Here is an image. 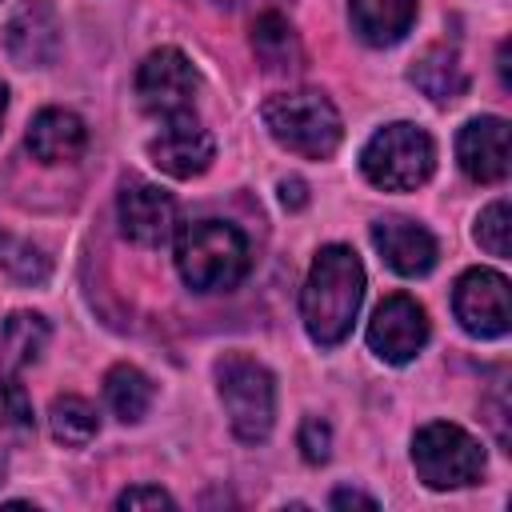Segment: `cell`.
Instances as JSON below:
<instances>
[{"label": "cell", "mask_w": 512, "mask_h": 512, "mask_svg": "<svg viewBox=\"0 0 512 512\" xmlns=\"http://www.w3.org/2000/svg\"><path fill=\"white\" fill-rule=\"evenodd\" d=\"M368 344H372V352L380 360L408 364L428 344V316H424V308L412 296H404V292L380 300V308L368 320Z\"/></svg>", "instance_id": "10"}, {"label": "cell", "mask_w": 512, "mask_h": 512, "mask_svg": "<svg viewBox=\"0 0 512 512\" xmlns=\"http://www.w3.org/2000/svg\"><path fill=\"white\" fill-rule=\"evenodd\" d=\"M4 108H8V88L0 84V120H4Z\"/></svg>", "instance_id": "30"}, {"label": "cell", "mask_w": 512, "mask_h": 512, "mask_svg": "<svg viewBox=\"0 0 512 512\" xmlns=\"http://www.w3.org/2000/svg\"><path fill=\"white\" fill-rule=\"evenodd\" d=\"M116 508H176V500L156 484H136L116 496Z\"/></svg>", "instance_id": "26"}, {"label": "cell", "mask_w": 512, "mask_h": 512, "mask_svg": "<svg viewBox=\"0 0 512 512\" xmlns=\"http://www.w3.org/2000/svg\"><path fill=\"white\" fill-rule=\"evenodd\" d=\"M252 48L268 72H292L300 64V40L280 12H264L252 24Z\"/></svg>", "instance_id": "19"}, {"label": "cell", "mask_w": 512, "mask_h": 512, "mask_svg": "<svg viewBox=\"0 0 512 512\" xmlns=\"http://www.w3.org/2000/svg\"><path fill=\"white\" fill-rule=\"evenodd\" d=\"M452 312H456V320H460V328L468 336H480V340L504 336L508 324H512V312H508V280L500 272H492V268H468L456 280Z\"/></svg>", "instance_id": "8"}, {"label": "cell", "mask_w": 512, "mask_h": 512, "mask_svg": "<svg viewBox=\"0 0 512 512\" xmlns=\"http://www.w3.org/2000/svg\"><path fill=\"white\" fill-rule=\"evenodd\" d=\"M364 304V268L360 256L348 244H328L316 252L304 292H300V316L308 336L320 348L340 344L352 332V320Z\"/></svg>", "instance_id": "1"}, {"label": "cell", "mask_w": 512, "mask_h": 512, "mask_svg": "<svg viewBox=\"0 0 512 512\" xmlns=\"http://www.w3.org/2000/svg\"><path fill=\"white\" fill-rule=\"evenodd\" d=\"M88 144V128L68 108H44L28 128V152L44 164H72Z\"/></svg>", "instance_id": "15"}, {"label": "cell", "mask_w": 512, "mask_h": 512, "mask_svg": "<svg viewBox=\"0 0 512 512\" xmlns=\"http://www.w3.org/2000/svg\"><path fill=\"white\" fill-rule=\"evenodd\" d=\"M196 92H200V76L180 48H156L144 56V64L136 72V96H140L144 112H152L160 120L188 116Z\"/></svg>", "instance_id": "7"}, {"label": "cell", "mask_w": 512, "mask_h": 512, "mask_svg": "<svg viewBox=\"0 0 512 512\" xmlns=\"http://www.w3.org/2000/svg\"><path fill=\"white\" fill-rule=\"evenodd\" d=\"M372 244L384 256V264L400 276H424L436 264V240L424 224L404 220V216H388L372 224Z\"/></svg>", "instance_id": "14"}, {"label": "cell", "mask_w": 512, "mask_h": 512, "mask_svg": "<svg viewBox=\"0 0 512 512\" xmlns=\"http://www.w3.org/2000/svg\"><path fill=\"white\" fill-rule=\"evenodd\" d=\"M460 168L476 184H496L508 176V120L500 116H476L460 128L456 140Z\"/></svg>", "instance_id": "13"}, {"label": "cell", "mask_w": 512, "mask_h": 512, "mask_svg": "<svg viewBox=\"0 0 512 512\" xmlns=\"http://www.w3.org/2000/svg\"><path fill=\"white\" fill-rule=\"evenodd\" d=\"M104 396H108V408H112L124 424H132V420H140V416L148 412V404H152V380H148L140 368H132V364H116V368L104 376Z\"/></svg>", "instance_id": "20"}, {"label": "cell", "mask_w": 512, "mask_h": 512, "mask_svg": "<svg viewBox=\"0 0 512 512\" xmlns=\"http://www.w3.org/2000/svg\"><path fill=\"white\" fill-rule=\"evenodd\" d=\"M408 80H412L432 104H452V100H460L464 88H468L464 64H460V56H456L452 48H428V52L412 64Z\"/></svg>", "instance_id": "17"}, {"label": "cell", "mask_w": 512, "mask_h": 512, "mask_svg": "<svg viewBox=\"0 0 512 512\" xmlns=\"http://www.w3.org/2000/svg\"><path fill=\"white\" fill-rule=\"evenodd\" d=\"M260 120H264V128L276 144H284L288 152L308 156V160L332 156L340 148V136H344L336 104L324 92H312V88L268 96L264 108H260Z\"/></svg>", "instance_id": "3"}, {"label": "cell", "mask_w": 512, "mask_h": 512, "mask_svg": "<svg viewBox=\"0 0 512 512\" xmlns=\"http://www.w3.org/2000/svg\"><path fill=\"white\" fill-rule=\"evenodd\" d=\"M48 344V324L36 312H12L0 328V372H20L32 364Z\"/></svg>", "instance_id": "18"}, {"label": "cell", "mask_w": 512, "mask_h": 512, "mask_svg": "<svg viewBox=\"0 0 512 512\" xmlns=\"http://www.w3.org/2000/svg\"><path fill=\"white\" fill-rule=\"evenodd\" d=\"M0 268H4L16 284H44L48 272H52V260H48L44 248H36L32 240L0 236Z\"/></svg>", "instance_id": "22"}, {"label": "cell", "mask_w": 512, "mask_h": 512, "mask_svg": "<svg viewBox=\"0 0 512 512\" xmlns=\"http://www.w3.org/2000/svg\"><path fill=\"white\" fill-rule=\"evenodd\" d=\"M364 176L384 192H412L436 168V144L416 124H384L360 152Z\"/></svg>", "instance_id": "4"}, {"label": "cell", "mask_w": 512, "mask_h": 512, "mask_svg": "<svg viewBox=\"0 0 512 512\" xmlns=\"http://www.w3.org/2000/svg\"><path fill=\"white\" fill-rule=\"evenodd\" d=\"M332 508H376V500L372 496H364V492H356V488H336L332 492Z\"/></svg>", "instance_id": "28"}, {"label": "cell", "mask_w": 512, "mask_h": 512, "mask_svg": "<svg viewBox=\"0 0 512 512\" xmlns=\"http://www.w3.org/2000/svg\"><path fill=\"white\" fill-rule=\"evenodd\" d=\"M152 160L160 172L176 176V180H188V176H200L212 156H216V140L212 132L188 112V116H176V120H164L160 136L148 144Z\"/></svg>", "instance_id": "12"}, {"label": "cell", "mask_w": 512, "mask_h": 512, "mask_svg": "<svg viewBox=\"0 0 512 512\" xmlns=\"http://www.w3.org/2000/svg\"><path fill=\"white\" fill-rule=\"evenodd\" d=\"M116 212H120L124 236L144 244V248H160V244H168L176 236V200L160 184L128 176L124 188H120Z\"/></svg>", "instance_id": "9"}, {"label": "cell", "mask_w": 512, "mask_h": 512, "mask_svg": "<svg viewBox=\"0 0 512 512\" xmlns=\"http://www.w3.org/2000/svg\"><path fill=\"white\" fill-rule=\"evenodd\" d=\"M280 204H284V208H304V204H308V184H304L300 176L280 180Z\"/></svg>", "instance_id": "27"}, {"label": "cell", "mask_w": 512, "mask_h": 512, "mask_svg": "<svg viewBox=\"0 0 512 512\" xmlns=\"http://www.w3.org/2000/svg\"><path fill=\"white\" fill-rule=\"evenodd\" d=\"M208 4H232V0H208Z\"/></svg>", "instance_id": "31"}, {"label": "cell", "mask_w": 512, "mask_h": 512, "mask_svg": "<svg viewBox=\"0 0 512 512\" xmlns=\"http://www.w3.org/2000/svg\"><path fill=\"white\" fill-rule=\"evenodd\" d=\"M348 16L360 40L384 48V44H396L412 28L416 0H348Z\"/></svg>", "instance_id": "16"}, {"label": "cell", "mask_w": 512, "mask_h": 512, "mask_svg": "<svg viewBox=\"0 0 512 512\" xmlns=\"http://www.w3.org/2000/svg\"><path fill=\"white\" fill-rule=\"evenodd\" d=\"M508 232H512V224H508V204L504 200H496V204H488L484 212H480V220H476V240H480V248L484 252H492V256H508Z\"/></svg>", "instance_id": "24"}, {"label": "cell", "mask_w": 512, "mask_h": 512, "mask_svg": "<svg viewBox=\"0 0 512 512\" xmlns=\"http://www.w3.org/2000/svg\"><path fill=\"white\" fill-rule=\"evenodd\" d=\"M412 464L428 488H468L484 476V448L460 424L432 420L412 436Z\"/></svg>", "instance_id": "5"}, {"label": "cell", "mask_w": 512, "mask_h": 512, "mask_svg": "<svg viewBox=\"0 0 512 512\" xmlns=\"http://www.w3.org/2000/svg\"><path fill=\"white\" fill-rule=\"evenodd\" d=\"M216 384H220V400L232 432L244 444H260L272 432V416H276L272 372L252 356H224L216 364Z\"/></svg>", "instance_id": "6"}, {"label": "cell", "mask_w": 512, "mask_h": 512, "mask_svg": "<svg viewBox=\"0 0 512 512\" xmlns=\"http://www.w3.org/2000/svg\"><path fill=\"white\" fill-rule=\"evenodd\" d=\"M4 48L20 68H44L60 52V20L48 0H20L4 24Z\"/></svg>", "instance_id": "11"}, {"label": "cell", "mask_w": 512, "mask_h": 512, "mask_svg": "<svg viewBox=\"0 0 512 512\" xmlns=\"http://www.w3.org/2000/svg\"><path fill=\"white\" fill-rule=\"evenodd\" d=\"M296 444H300V452H304L308 464H324V460H328V448H332V432H328V424H324L320 416H308V420L300 424Z\"/></svg>", "instance_id": "25"}, {"label": "cell", "mask_w": 512, "mask_h": 512, "mask_svg": "<svg viewBox=\"0 0 512 512\" xmlns=\"http://www.w3.org/2000/svg\"><path fill=\"white\" fill-rule=\"evenodd\" d=\"M48 424H52V436L68 448H80L100 432V416L84 396H56L48 408Z\"/></svg>", "instance_id": "21"}, {"label": "cell", "mask_w": 512, "mask_h": 512, "mask_svg": "<svg viewBox=\"0 0 512 512\" xmlns=\"http://www.w3.org/2000/svg\"><path fill=\"white\" fill-rule=\"evenodd\" d=\"M500 80H504V88H508V48L500 44Z\"/></svg>", "instance_id": "29"}, {"label": "cell", "mask_w": 512, "mask_h": 512, "mask_svg": "<svg viewBox=\"0 0 512 512\" xmlns=\"http://www.w3.org/2000/svg\"><path fill=\"white\" fill-rule=\"evenodd\" d=\"M176 268L196 292L236 288L248 272V240L228 220H192L176 232Z\"/></svg>", "instance_id": "2"}, {"label": "cell", "mask_w": 512, "mask_h": 512, "mask_svg": "<svg viewBox=\"0 0 512 512\" xmlns=\"http://www.w3.org/2000/svg\"><path fill=\"white\" fill-rule=\"evenodd\" d=\"M0 428L8 432H32V404L12 372H0Z\"/></svg>", "instance_id": "23"}]
</instances>
